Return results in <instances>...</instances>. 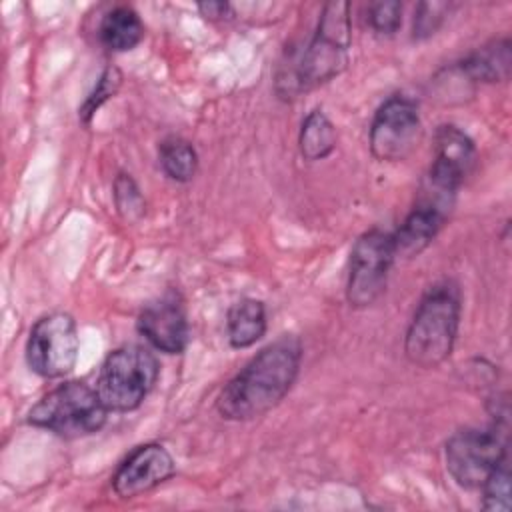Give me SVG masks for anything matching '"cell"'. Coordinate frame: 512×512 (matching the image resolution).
Returning <instances> with one entry per match:
<instances>
[{
  "instance_id": "cell-11",
  "label": "cell",
  "mask_w": 512,
  "mask_h": 512,
  "mask_svg": "<svg viewBox=\"0 0 512 512\" xmlns=\"http://www.w3.org/2000/svg\"><path fill=\"white\" fill-rule=\"evenodd\" d=\"M174 458L160 444H142L134 448L112 476V488L120 498L140 496L174 474Z\"/></svg>"
},
{
  "instance_id": "cell-8",
  "label": "cell",
  "mask_w": 512,
  "mask_h": 512,
  "mask_svg": "<svg viewBox=\"0 0 512 512\" xmlns=\"http://www.w3.org/2000/svg\"><path fill=\"white\" fill-rule=\"evenodd\" d=\"M80 338L70 314L52 312L36 320L26 340V362L42 378H62L78 360Z\"/></svg>"
},
{
  "instance_id": "cell-9",
  "label": "cell",
  "mask_w": 512,
  "mask_h": 512,
  "mask_svg": "<svg viewBox=\"0 0 512 512\" xmlns=\"http://www.w3.org/2000/svg\"><path fill=\"white\" fill-rule=\"evenodd\" d=\"M422 134L418 106L404 94L390 96L370 124V152L380 162H400L410 156Z\"/></svg>"
},
{
  "instance_id": "cell-13",
  "label": "cell",
  "mask_w": 512,
  "mask_h": 512,
  "mask_svg": "<svg viewBox=\"0 0 512 512\" xmlns=\"http://www.w3.org/2000/svg\"><path fill=\"white\" fill-rule=\"evenodd\" d=\"M448 212V206L420 194L414 208L406 214L398 230L392 232L396 256L414 258L422 250H426L442 228Z\"/></svg>"
},
{
  "instance_id": "cell-1",
  "label": "cell",
  "mask_w": 512,
  "mask_h": 512,
  "mask_svg": "<svg viewBox=\"0 0 512 512\" xmlns=\"http://www.w3.org/2000/svg\"><path fill=\"white\" fill-rule=\"evenodd\" d=\"M302 362V344L284 334L262 348L220 392L216 410L222 418L242 422L272 410L292 388Z\"/></svg>"
},
{
  "instance_id": "cell-7",
  "label": "cell",
  "mask_w": 512,
  "mask_h": 512,
  "mask_svg": "<svg viewBox=\"0 0 512 512\" xmlns=\"http://www.w3.org/2000/svg\"><path fill=\"white\" fill-rule=\"evenodd\" d=\"M394 258L392 232L372 228L358 236L350 252L346 280V300L350 306L368 308L384 294Z\"/></svg>"
},
{
  "instance_id": "cell-14",
  "label": "cell",
  "mask_w": 512,
  "mask_h": 512,
  "mask_svg": "<svg viewBox=\"0 0 512 512\" xmlns=\"http://www.w3.org/2000/svg\"><path fill=\"white\" fill-rule=\"evenodd\" d=\"M512 68V48L508 38L492 40L474 52H470L464 60H460L458 70L470 82H504L510 76Z\"/></svg>"
},
{
  "instance_id": "cell-18",
  "label": "cell",
  "mask_w": 512,
  "mask_h": 512,
  "mask_svg": "<svg viewBox=\"0 0 512 512\" xmlns=\"http://www.w3.org/2000/svg\"><path fill=\"white\" fill-rule=\"evenodd\" d=\"M158 160L164 174L174 182H190L198 170V154L194 146L178 136L162 140Z\"/></svg>"
},
{
  "instance_id": "cell-2",
  "label": "cell",
  "mask_w": 512,
  "mask_h": 512,
  "mask_svg": "<svg viewBox=\"0 0 512 512\" xmlns=\"http://www.w3.org/2000/svg\"><path fill=\"white\" fill-rule=\"evenodd\" d=\"M460 326V294L452 282H438L422 296L404 338L406 358L420 368L440 366L454 348Z\"/></svg>"
},
{
  "instance_id": "cell-24",
  "label": "cell",
  "mask_w": 512,
  "mask_h": 512,
  "mask_svg": "<svg viewBox=\"0 0 512 512\" xmlns=\"http://www.w3.org/2000/svg\"><path fill=\"white\" fill-rule=\"evenodd\" d=\"M198 10L208 20H228L234 16L232 6L228 2H202L198 4Z\"/></svg>"
},
{
  "instance_id": "cell-4",
  "label": "cell",
  "mask_w": 512,
  "mask_h": 512,
  "mask_svg": "<svg viewBox=\"0 0 512 512\" xmlns=\"http://www.w3.org/2000/svg\"><path fill=\"white\" fill-rule=\"evenodd\" d=\"M108 416L96 388L66 382L44 394L30 410L28 424L62 438H82L98 432Z\"/></svg>"
},
{
  "instance_id": "cell-10",
  "label": "cell",
  "mask_w": 512,
  "mask_h": 512,
  "mask_svg": "<svg viewBox=\"0 0 512 512\" xmlns=\"http://www.w3.org/2000/svg\"><path fill=\"white\" fill-rule=\"evenodd\" d=\"M476 164V146L466 132L452 124L438 128L434 138V162L426 182L454 194L464 184Z\"/></svg>"
},
{
  "instance_id": "cell-17",
  "label": "cell",
  "mask_w": 512,
  "mask_h": 512,
  "mask_svg": "<svg viewBox=\"0 0 512 512\" xmlns=\"http://www.w3.org/2000/svg\"><path fill=\"white\" fill-rule=\"evenodd\" d=\"M300 154L310 160H324L336 148V128L322 110H312L302 120L298 132Z\"/></svg>"
},
{
  "instance_id": "cell-19",
  "label": "cell",
  "mask_w": 512,
  "mask_h": 512,
  "mask_svg": "<svg viewBox=\"0 0 512 512\" xmlns=\"http://www.w3.org/2000/svg\"><path fill=\"white\" fill-rule=\"evenodd\" d=\"M482 508L492 512L510 510V468L508 458L502 460L496 470L482 484Z\"/></svg>"
},
{
  "instance_id": "cell-5",
  "label": "cell",
  "mask_w": 512,
  "mask_h": 512,
  "mask_svg": "<svg viewBox=\"0 0 512 512\" xmlns=\"http://www.w3.org/2000/svg\"><path fill=\"white\" fill-rule=\"evenodd\" d=\"M158 374V360L148 348L138 344L120 346L102 362L96 392L108 412H130L150 394Z\"/></svg>"
},
{
  "instance_id": "cell-20",
  "label": "cell",
  "mask_w": 512,
  "mask_h": 512,
  "mask_svg": "<svg viewBox=\"0 0 512 512\" xmlns=\"http://www.w3.org/2000/svg\"><path fill=\"white\" fill-rule=\"evenodd\" d=\"M114 202L120 216L128 222H134L144 214V198L130 174H118L114 180Z\"/></svg>"
},
{
  "instance_id": "cell-23",
  "label": "cell",
  "mask_w": 512,
  "mask_h": 512,
  "mask_svg": "<svg viewBox=\"0 0 512 512\" xmlns=\"http://www.w3.org/2000/svg\"><path fill=\"white\" fill-rule=\"evenodd\" d=\"M446 12H448L446 2H420L414 12V28H412L414 38L422 40L432 36L442 24Z\"/></svg>"
},
{
  "instance_id": "cell-6",
  "label": "cell",
  "mask_w": 512,
  "mask_h": 512,
  "mask_svg": "<svg viewBox=\"0 0 512 512\" xmlns=\"http://www.w3.org/2000/svg\"><path fill=\"white\" fill-rule=\"evenodd\" d=\"M504 430L464 428L450 436L444 448L446 470L462 488H482L496 466L508 458Z\"/></svg>"
},
{
  "instance_id": "cell-22",
  "label": "cell",
  "mask_w": 512,
  "mask_h": 512,
  "mask_svg": "<svg viewBox=\"0 0 512 512\" xmlns=\"http://www.w3.org/2000/svg\"><path fill=\"white\" fill-rule=\"evenodd\" d=\"M118 86H120V72H118L116 68H106V70L102 72V76L98 78L94 92H92V94L86 98V102L82 104V108H80V118L88 124L90 118L94 116V112H96L110 96L116 94Z\"/></svg>"
},
{
  "instance_id": "cell-21",
  "label": "cell",
  "mask_w": 512,
  "mask_h": 512,
  "mask_svg": "<svg viewBox=\"0 0 512 512\" xmlns=\"http://www.w3.org/2000/svg\"><path fill=\"white\" fill-rule=\"evenodd\" d=\"M402 22V4L396 0H380L368 8V24L380 36H392Z\"/></svg>"
},
{
  "instance_id": "cell-3",
  "label": "cell",
  "mask_w": 512,
  "mask_h": 512,
  "mask_svg": "<svg viewBox=\"0 0 512 512\" xmlns=\"http://www.w3.org/2000/svg\"><path fill=\"white\" fill-rule=\"evenodd\" d=\"M350 6L348 2H328L316 26V32L304 48L298 64L286 78L278 80V88L288 82V98L298 92L318 88L336 78L348 64L350 52Z\"/></svg>"
},
{
  "instance_id": "cell-15",
  "label": "cell",
  "mask_w": 512,
  "mask_h": 512,
  "mask_svg": "<svg viewBox=\"0 0 512 512\" xmlns=\"http://www.w3.org/2000/svg\"><path fill=\"white\" fill-rule=\"evenodd\" d=\"M266 332V306L256 298L234 302L226 316V334L232 348H250Z\"/></svg>"
},
{
  "instance_id": "cell-16",
  "label": "cell",
  "mask_w": 512,
  "mask_h": 512,
  "mask_svg": "<svg viewBox=\"0 0 512 512\" xmlns=\"http://www.w3.org/2000/svg\"><path fill=\"white\" fill-rule=\"evenodd\" d=\"M100 42L112 52H128L144 38V24L130 6H116L100 22Z\"/></svg>"
},
{
  "instance_id": "cell-12",
  "label": "cell",
  "mask_w": 512,
  "mask_h": 512,
  "mask_svg": "<svg viewBox=\"0 0 512 512\" xmlns=\"http://www.w3.org/2000/svg\"><path fill=\"white\" fill-rule=\"evenodd\" d=\"M138 332L160 352L180 354L188 346L190 326L182 304L174 296L158 298L142 308Z\"/></svg>"
}]
</instances>
